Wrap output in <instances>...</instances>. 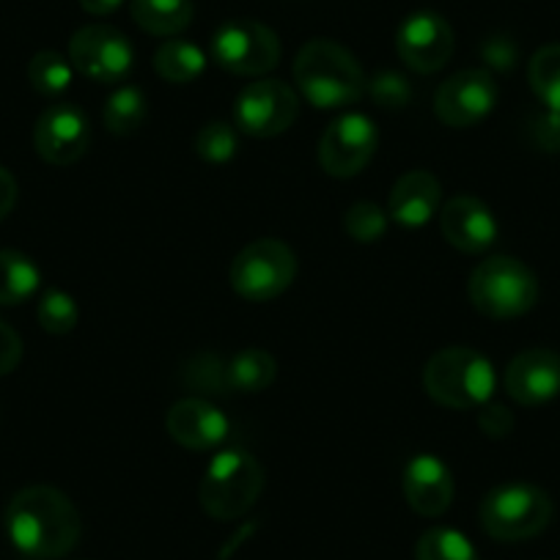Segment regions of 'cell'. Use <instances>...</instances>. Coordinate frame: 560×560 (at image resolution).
<instances>
[{
	"label": "cell",
	"mask_w": 560,
	"mask_h": 560,
	"mask_svg": "<svg viewBox=\"0 0 560 560\" xmlns=\"http://www.w3.org/2000/svg\"><path fill=\"white\" fill-rule=\"evenodd\" d=\"M3 522L9 541L28 558H63L80 538V514L72 500L42 483L14 494Z\"/></svg>",
	"instance_id": "1"
},
{
	"label": "cell",
	"mask_w": 560,
	"mask_h": 560,
	"mask_svg": "<svg viewBox=\"0 0 560 560\" xmlns=\"http://www.w3.org/2000/svg\"><path fill=\"white\" fill-rule=\"evenodd\" d=\"M294 83L316 110H338L363 100L369 80L358 58L332 39H311L294 58Z\"/></svg>",
	"instance_id": "2"
},
{
	"label": "cell",
	"mask_w": 560,
	"mask_h": 560,
	"mask_svg": "<svg viewBox=\"0 0 560 560\" xmlns=\"http://www.w3.org/2000/svg\"><path fill=\"white\" fill-rule=\"evenodd\" d=\"M492 363L470 347L440 349L423 369V387L438 404L448 409H478L492 401Z\"/></svg>",
	"instance_id": "3"
},
{
	"label": "cell",
	"mask_w": 560,
	"mask_h": 560,
	"mask_svg": "<svg viewBox=\"0 0 560 560\" xmlns=\"http://www.w3.org/2000/svg\"><path fill=\"white\" fill-rule=\"evenodd\" d=\"M467 294L476 311L489 319H516L536 305L538 280L520 258L492 256L472 269Z\"/></svg>",
	"instance_id": "4"
},
{
	"label": "cell",
	"mask_w": 560,
	"mask_h": 560,
	"mask_svg": "<svg viewBox=\"0 0 560 560\" xmlns=\"http://www.w3.org/2000/svg\"><path fill=\"white\" fill-rule=\"evenodd\" d=\"M264 489V467L247 451H220L201 478L198 500L212 520H240Z\"/></svg>",
	"instance_id": "5"
},
{
	"label": "cell",
	"mask_w": 560,
	"mask_h": 560,
	"mask_svg": "<svg viewBox=\"0 0 560 560\" xmlns=\"http://www.w3.org/2000/svg\"><path fill=\"white\" fill-rule=\"evenodd\" d=\"M555 514L552 498L533 483H503L481 500L478 520L498 541H525L549 527Z\"/></svg>",
	"instance_id": "6"
},
{
	"label": "cell",
	"mask_w": 560,
	"mask_h": 560,
	"mask_svg": "<svg viewBox=\"0 0 560 560\" xmlns=\"http://www.w3.org/2000/svg\"><path fill=\"white\" fill-rule=\"evenodd\" d=\"M298 278V256L280 240H256L236 253L229 280L240 298L250 303H269L280 298Z\"/></svg>",
	"instance_id": "7"
},
{
	"label": "cell",
	"mask_w": 560,
	"mask_h": 560,
	"mask_svg": "<svg viewBox=\"0 0 560 560\" xmlns=\"http://www.w3.org/2000/svg\"><path fill=\"white\" fill-rule=\"evenodd\" d=\"M278 34L256 20H229L212 36V58L220 69L240 78H258L278 67Z\"/></svg>",
	"instance_id": "8"
},
{
	"label": "cell",
	"mask_w": 560,
	"mask_h": 560,
	"mask_svg": "<svg viewBox=\"0 0 560 560\" xmlns=\"http://www.w3.org/2000/svg\"><path fill=\"white\" fill-rule=\"evenodd\" d=\"M300 113V96L283 80H256L234 102V124L250 138H278Z\"/></svg>",
	"instance_id": "9"
},
{
	"label": "cell",
	"mask_w": 560,
	"mask_h": 560,
	"mask_svg": "<svg viewBox=\"0 0 560 560\" xmlns=\"http://www.w3.org/2000/svg\"><path fill=\"white\" fill-rule=\"evenodd\" d=\"M69 61L94 83H124L132 72L135 52L127 36L113 25H85L69 39Z\"/></svg>",
	"instance_id": "10"
},
{
	"label": "cell",
	"mask_w": 560,
	"mask_h": 560,
	"mask_svg": "<svg viewBox=\"0 0 560 560\" xmlns=\"http://www.w3.org/2000/svg\"><path fill=\"white\" fill-rule=\"evenodd\" d=\"M376 143H380V135L369 116L343 113L325 129L319 140L322 171L336 179H352L374 160Z\"/></svg>",
	"instance_id": "11"
},
{
	"label": "cell",
	"mask_w": 560,
	"mask_h": 560,
	"mask_svg": "<svg viewBox=\"0 0 560 560\" xmlns=\"http://www.w3.org/2000/svg\"><path fill=\"white\" fill-rule=\"evenodd\" d=\"M498 105V83L487 69H462L451 74L434 96V113L445 127L467 129L489 116Z\"/></svg>",
	"instance_id": "12"
},
{
	"label": "cell",
	"mask_w": 560,
	"mask_h": 560,
	"mask_svg": "<svg viewBox=\"0 0 560 560\" xmlns=\"http://www.w3.org/2000/svg\"><path fill=\"white\" fill-rule=\"evenodd\" d=\"M454 31L438 12H415L396 34V52L412 72H440L454 56Z\"/></svg>",
	"instance_id": "13"
},
{
	"label": "cell",
	"mask_w": 560,
	"mask_h": 560,
	"mask_svg": "<svg viewBox=\"0 0 560 560\" xmlns=\"http://www.w3.org/2000/svg\"><path fill=\"white\" fill-rule=\"evenodd\" d=\"M91 127L80 107L61 102L50 105L34 127V147L45 163L67 168L89 152Z\"/></svg>",
	"instance_id": "14"
},
{
	"label": "cell",
	"mask_w": 560,
	"mask_h": 560,
	"mask_svg": "<svg viewBox=\"0 0 560 560\" xmlns=\"http://www.w3.org/2000/svg\"><path fill=\"white\" fill-rule=\"evenodd\" d=\"M505 393L522 407H538L560 396V354L552 349H527L516 354L503 376Z\"/></svg>",
	"instance_id": "15"
},
{
	"label": "cell",
	"mask_w": 560,
	"mask_h": 560,
	"mask_svg": "<svg viewBox=\"0 0 560 560\" xmlns=\"http://www.w3.org/2000/svg\"><path fill=\"white\" fill-rule=\"evenodd\" d=\"M165 429L171 440L182 448L212 451L225 443L231 427L223 409L209 404L207 398H182L165 415Z\"/></svg>",
	"instance_id": "16"
},
{
	"label": "cell",
	"mask_w": 560,
	"mask_h": 560,
	"mask_svg": "<svg viewBox=\"0 0 560 560\" xmlns=\"http://www.w3.org/2000/svg\"><path fill=\"white\" fill-rule=\"evenodd\" d=\"M440 229L448 240L451 247L462 253H478L489 250L498 240V220H494L492 209L476 196H456L440 212Z\"/></svg>",
	"instance_id": "17"
},
{
	"label": "cell",
	"mask_w": 560,
	"mask_h": 560,
	"mask_svg": "<svg viewBox=\"0 0 560 560\" xmlns=\"http://www.w3.org/2000/svg\"><path fill=\"white\" fill-rule=\"evenodd\" d=\"M454 476L432 454H418L404 467V500L420 516H443L454 503Z\"/></svg>",
	"instance_id": "18"
},
{
	"label": "cell",
	"mask_w": 560,
	"mask_h": 560,
	"mask_svg": "<svg viewBox=\"0 0 560 560\" xmlns=\"http://www.w3.org/2000/svg\"><path fill=\"white\" fill-rule=\"evenodd\" d=\"M440 179L429 171H407L393 185L387 214L404 229H423L440 209Z\"/></svg>",
	"instance_id": "19"
},
{
	"label": "cell",
	"mask_w": 560,
	"mask_h": 560,
	"mask_svg": "<svg viewBox=\"0 0 560 560\" xmlns=\"http://www.w3.org/2000/svg\"><path fill=\"white\" fill-rule=\"evenodd\" d=\"M132 20L152 36H176L192 23V0H129Z\"/></svg>",
	"instance_id": "20"
},
{
	"label": "cell",
	"mask_w": 560,
	"mask_h": 560,
	"mask_svg": "<svg viewBox=\"0 0 560 560\" xmlns=\"http://www.w3.org/2000/svg\"><path fill=\"white\" fill-rule=\"evenodd\" d=\"M42 272L25 253L0 250V305H20L39 292Z\"/></svg>",
	"instance_id": "21"
},
{
	"label": "cell",
	"mask_w": 560,
	"mask_h": 560,
	"mask_svg": "<svg viewBox=\"0 0 560 560\" xmlns=\"http://www.w3.org/2000/svg\"><path fill=\"white\" fill-rule=\"evenodd\" d=\"M154 69L163 80L176 85L196 83L207 69V56L201 47L190 45L185 39H168L154 52Z\"/></svg>",
	"instance_id": "22"
},
{
	"label": "cell",
	"mask_w": 560,
	"mask_h": 560,
	"mask_svg": "<svg viewBox=\"0 0 560 560\" xmlns=\"http://www.w3.org/2000/svg\"><path fill=\"white\" fill-rule=\"evenodd\" d=\"M278 374V363L264 349H242L229 365H225V376H229V390L240 393H261L267 390Z\"/></svg>",
	"instance_id": "23"
},
{
	"label": "cell",
	"mask_w": 560,
	"mask_h": 560,
	"mask_svg": "<svg viewBox=\"0 0 560 560\" xmlns=\"http://www.w3.org/2000/svg\"><path fill=\"white\" fill-rule=\"evenodd\" d=\"M149 116V102L143 96V91L135 89V85H124V89L113 91L110 100L105 102V110H102V118H105L107 132L118 135V138H127V135L138 132L143 127Z\"/></svg>",
	"instance_id": "24"
},
{
	"label": "cell",
	"mask_w": 560,
	"mask_h": 560,
	"mask_svg": "<svg viewBox=\"0 0 560 560\" xmlns=\"http://www.w3.org/2000/svg\"><path fill=\"white\" fill-rule=\"evenodd\" d=\"M533 94L547 110L560 113V45H544L527 63Z\"/></svg>",
	"instance_id": "25"
},
{
	"label": "cell",
	"mask_w": 560,
	"mask_h": 560,
	"mask_svg": "<svg viewBox=\"0 0 560 560\" xmlns=\"http://www.w3.org/2000/svg\"><path fill=\"white\" fill-rule=\"evenodd\" d=\"M418 560H481L465 533L454 527H432L415 544Z\"/></svg>",
	"instance_id": "26"
},
{
	"label": "cell",
	"mask_w": 560,
	"mask_h": 560,
	"mask_svg": "<svg viewBox=\"0 0 560 560\" xmlns=\"http://www.w3.org/2000/svg\"><path fill=\"white\" fill-rule=\"evenodd\" d=\"M28 80L39 94L58 96L72 85V63L52 50H42L31 58Z\"/></svg>",
	"instance_id": "27"
},
{
	"label": "cell",
	"mask_w": 560,
	"mask_h": 560,
	"mask_svg": "<svg viewBox=\"0 0 560 560\" xmlns=\"http://www.w3.org/2000/svg\"><path fill=\"white\" fill-rule=\"evenodd\" d=\"M196 154L203 163L223 165L231 163L240 152V138H236V129L225 121H212L203 124L196 135Z\"/></svg>",
	"instance_id": "28"
},
{
	"label": "cell",
	"mask_w": 560,
	"mask_h": 560,
	"mask_svg": "<svg viewBox=\"0 0 560 560\" xmlns=\"http://www.w3.org/2000/svg\"><path fill=\"white\" fill-rule=\"evenodd\" d=\"M36 319H39L42 330L50 332V336H69V332L78 327L80 319L78 303H74L67 292L50 289V292L42 294L39 308H36Z\"/></svg>",
	"instance_id": "29"
},
{
	"label": "cell",
	"mask_w": 560,
	"mask_h": 560,
	"mask_svg": "<svg viewBox=\"0 0 560 560\" xmlns=\"http://www.w3.org/2000/svg\"><path fill=\"white\" fill-rule=\"evenodd\" d=\"M343 229H347V234L352 236L354 242L369 245V242L382 240V234L387 231V212H382V209L371 201H358L354 207L347 209V214H343Z\"/></svg>",
	"instance_id": "30"
},
{
	"label": "cell",
	"mask_w": 560,
	"mask_h": 560,
	"mask_svg": "<svg viewBox=\"0 0 560 560\" xmlns=\"http://www.w3.org/2000/svg\"><path fill=\"white\" fill-rule=\"evenodd\" d=\"M365 91L371 94L374 105L385 107V110H401L412 100V85H409V80L404 74L393 72V69L374 74Z\"/></svg>",
	"instance_id": "31"
},
{
	"label": "cell",
	"mask_w": 560,
	"mask_h": 560,
	"mask_svg": "<svg viewBox=\"0 0 560 560\" xmlns=\"http://www.w3.org/2000/svg\"><path fill=\"white\" fill-rule=\"evenodd\" d=\"M187 382L198 387L201 393H225L229 390V376H225V365L212 354L192 360V369L187 371Z\"/></svg>",
	"instance_id": "32"
},
{
	"label": "cell",
	"mask_w": 560,
	"mask_h": 560,
	"mask_svg": "<svg viewBox=\"0 0 560 560\" xmlns=\"http://www.w3.org/2000/svg\"><path fill=\"white\" fill-rule=\"evenodd\" d=\"M530 138L541 152H560V113L544 110L530 121Z\"/></svg>",
	"instance_id": "33"
},
{
	"label": "cell",
	"mask_w": 560,
	"mask_h": 560,
	"mask_svg": "<svg viewBox=\"0 0 560 560\" xmlns=\"http://www.w3.org/2000/svg\"><path fill=\"white\" fill-rule=\"evenodd\" d=\"M478 427L487 438L503 440L509 438L511 429H514V415L503 407V404L487 401L483 407H478Z\"/></svg>",
	"instance_id": "34"
},
{
	"label": "cell",
	"mask_w": 560,
	"mask_h": 560,
	"mask_svg": "<svg viewBox=\"0 0 560 560\" xmlns=\"http://www.w3.org/2000/svg\"><path fill=\"white\" fill-rule=\"evenodd\" d=\"M481 56L487 61L489 69H500V72H509L516 63V45L509 39V36H492V39L483 42Z\"/></svg>",
	"instance_id": "35"
},
{
	"label": "cell",
	"mask_w": 560,
	"mask_h": 560,
	"mask_svg": "<svg viewBox=\"0 0 560 560\" xmlns=\"http://www.w3.org/2000/svg\"><path fill=\"white\" fill-rule=\"evenodd\" d=\"M20 360H23V338L7 322H0V376L12 374Z\"/></svg>",
	"instance_id": "36"
},
{
	"label": "cell",
	"mask_w": 560,
	"mask_h": 560,
	"mask_svg": "<svg viewBox=\"0 0 560 560\" xmlns=\"http://www.w3.org/2000/svg\"><path fill=\"white\" fill-rule=\"evenodd\" d=\"M14 203H18V179L0 165V223L12 214Z\"/></svg>",
	"instance_id": "37"
},
{
	"label": "cell",
	"mask_w": 560,
	"mask_h": 560,
	"mask_svg": "<svg viewBox=\"0 0 560 560\" xmlns=\"http://www.w3.org/2000/svg\"><path fill=\"white\" fill-rule=\"evenodd\" d=\"M78 3L83 7V12L94 14V18H105L124 7V0H78Z\"/></svg>",
	"instance_id": "38"
}]
</instances>
